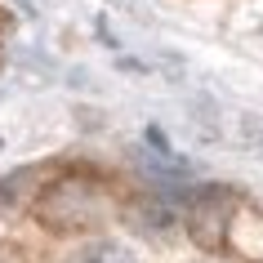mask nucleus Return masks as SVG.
Returning a JSON list of instances; mask_svg holds the SVG:
<instances>
[{
  "label": "nucleus",
  "instance_id": "nucleus-4",
  "mask_svg": "<svg viewBox=\"0 0 263 263\" xmlns=\"http://www.w3.org/2000/svg\"><path fill=\"white\" fill-rule=\"evenodd\" d=\"M31 183H49V165H23L14 174H5L0 179V210L14 214V210L27 205L31 192H45V187H31Z\"/></svg>",
  "mask_w": 263,
  "mask_h": 263
},
{
  "label": "nucleus",
  "instance_id": "nucleus-2",
  "mask_svg": "<svg viewBox=\"0 0 263 263\" xmlns=\"http://www.w3.org/2000/svg\"><path fill=\"white\" fill-rule=\"evenodd\" d=\"M232 214H236V192L232 187H201L187 205V236H192L201 250L219 254L228 246V228H232Z\"/></svg>",
  "mask_w": 263,
  "mask_h": 263
},
{
  "label": "nucleus",
  "instance_id": "nucleus-5",
  "mask_svg": "<svg viewBox=\"0 0 263 263\" xmlns=\"http://www.w3.org/2000/svg\"><path fill=\"white\" fill-rule=\"evenodd\" d=\"M63 263H143V259H139L129 246H121V241L89 236V241H81L76 250H67V254H63Z\"/></svg>",
  "mask_w": 263,
  "mask_h": 263
},
{
  "label": "nucleus",
  "instance_id": "nucleus-1",
  "mask_svg": "<svg viewBox=\"0 0 263 263\" xmlns=\"http://www.w3.org/2000/svg\"><path fill=\"white\" fill-rule=\"evenodd\" d=\"M107 187L94 174H63V179L45 183V192L36 196V223L54 236L89 232L107 219Z\"/></svg>",
  "mask_w": 263,
  "mask_h": 263
},
{
  "label": "nucleus",
  "instance_id": "nucleus-3",
  "mask_svg": "<svg viewBox=\"0 0 263 263\" xmlns=\"http://www.w3.org/2000/svg\"><path fill=\"white\" fill-rule=\"evenodd\" d=\"M125 223L134 228V232L152 236V241H165L170 232H174V223H179V210H174V201L161 192H143L134 196V201H125Z\"/></svg>",
  "mask_w": 263,
  "mask_h": 263
},
{
  "label": "nucleus",
  "instance_id": "nucleus-6",
  "mask_svg": "<svg viewBox=\"0 0 263 263\" xmlns=\"http://www.w3.org/2000/svg\"><path fill=\"white\" fill-rule=\"evenodd\" d=\"M9 259H14V254H0V263H9Z\"/></svg>",
  "mask_w": 263,
  "mask_h": 263
}]
</instances>
